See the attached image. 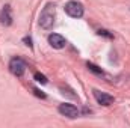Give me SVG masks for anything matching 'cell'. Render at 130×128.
<instances>
[{
  "instance_id": "1",
  "label": "cell",
  "mask_w": 130,
  "mask_h": 128,
  "mask_svg": "<svg viewBox=\"0 0 130 128\" xmlns=\"http://www.w3.org/2000/svg\"><path fill=\"white\" fill-rule=\"evenodd\" d=\"M55 17H56L55 5L48 3V5H45V8L41 11V14H39V21H38V23H39V26H41L42 29L48 30V29H52L53 24H55Z\"/></svg>"
},
{
  "instance_id": "2",
  "label": "cell",
  "mask_w": 130,
  "mask_h": 128,
  "mask_svg": "<svg viewBox=\"0 0 130 128\" xmlns=\"http://www.w3.org/2000/svg\"><path fill=\"white\" fill-rule=\"evenodd\" d=\"M64 9H65V12H67L70 17H73V18H80V17L83 15V6H82V3L74 2V0L68 2V3L65 5Z\"/></svg>"
},
{
  "instance_id": "3",
  "label": "cell",
  "mask_w": 130,
  "mask_h": 128,
  "mask_svg": "<svg viewBox=\"0 0 130 128\" xmlns=\"http://www.w3.org/2000/svg\"><path fill=\"white\" fill-rule=\"evenodd\" d=\"M9 71H11L14 75L21 77V75L24 74V71H26V63H24V60L20 59V57H14V59L9 62Z\"/></svg>"
},
{
  "instance_id": "4",
  "label": "cell",
  "mask_w": 130,
  "mask_h": 128,
  "mask_svg": "<svg viewBox=\"0 0 130 128\" xmlns=\"http://www.w3.org/2000/svg\"><path fill=\"white\" fill-rule=\"evenodd\" d=\"M58 110H59L61 115H64V116L70 118V119H76V118L79 116V110H77V107H74L73 104H61V105L58 107Z\"/></svg>"
},
{
  "instance_id": "5",
  "label": "cell",
  "mask_w": 130,
  "mask_h": 128,
  "mask_svg": "<svg viewBox=\"0 0 130 128\" xmlns=\"http://www.w3.org/2000/svg\"><path fill=\"white\" fill-rule=\"evenodd\" d=\"M92 94H94V96H95L97 102L101 104V105H110V104L115 101V98H113L112 95H109V94H106V92H101V91H98V89H94Z\"/></svg>"
},
{
  "instance_id": "6",
  "label": "cell",
  "mask_w": 130,
  "mask_h": 128,
  "mask_svg": "<svg viewBox=\"0 0 130 128\" xmlns=\"http://www.w3.org/2000/svg\"><path fill=\"white\" fill-rule=\"evenodd\" d=\"M48 44H50L53 48L61 50V48H64L65 45H67V41H65V38L62 35H59V33H52V35L48 36Z\"/></svg>"
},
{
  "instance_id": "7",
  "label": "cell",
  "mask_w": 130,
  "mask_h": 128,
  "mask_svg": "<svg viewBox=\"0 0 130 128\" xmlns=\"http://www.w3.org/2000/svg\"><path fill=\"white\" fill-rule=\"evenodd\" d=\"M0 23L5 24V26H11V24H12V15H11V8H9V5L3 6L2 14H0Z\"/></svg>"
},
{
  "instance_id": "8",
  "label": "cell",
  "mask_w": 130,
  "mask_h": 128,
  "mask_svg": "<svg viewBox=\"0 0 130 128\" xmlns=\"http://www.w3.org/2000/svg\"><path fill=\"white\" fill-rule=\"evenodd\" d=\"M86 66H88V69H89L91 72H94V74H97V75H103V74H104L101 68H98L97 65L91 63V62H88V63H86Z\"/></svg>"
},
{
  "instance_id": "9",
  "label": "cell",
  "mask_w": 130,
  "mask_h": 128,
  "mask_svg": "<svg viewBox=\"0 0 130 128\" xmlns=\"http://www.w3.org/2000/svg\"><path fill=\"white\" fill-rule=\"evenodd\" d=\"M33 78L38 81V83H41V84H47L48 83V80H47V77L44 75V74H41V72H35V75H33Z\"/></svg>"
},
{
  "instance_id": "10",
  "label": "cell",
  "mask_w": 130,
  "mask_h": 128,
  "mask_svg": "<svg viewBox=\"0 0 130 128\" xmlns=\"http://www.w3.org/2000/svg\"><path fill=\"white\" fill-rule=\"evenodd\" d=\"M97 33L100 35V36H106V38H113V33H109V30H106V29H100V30H97Z\"/></svg>"
},
{
  "instance_id": "11",
  "label": "cell",
  "mask_w": 130,
  "mask_h": 128,
  "mask_svg": "<svg viewBox=\"0 0 130 128\" xmlns=\"http://www.w3.org/2000/svg\"><path fill=\"white\" fill-rule=\"evenodd\" d=\"M33 92H35V95H36V96H39V98H42V99L45 98V94H42V92H39L38 89H33Z\"/></svg>"
},
{
  "instance_id": "12",
  "label": "cell",
  "mask_w": 130,
  "mask_h": 128,
  "mask_svg": "<svg viewBox=\"0 0 130 128\" xmlns=\"http://www.w3.org/2000/svg\"><path fill=\"white\" fill-rule=\"evenodd\" d=\"M23 41L26 42V45H27V47H30V48L33 47V44H32V39H30V38H24Z\"/></svg>"
}]
</instances>
